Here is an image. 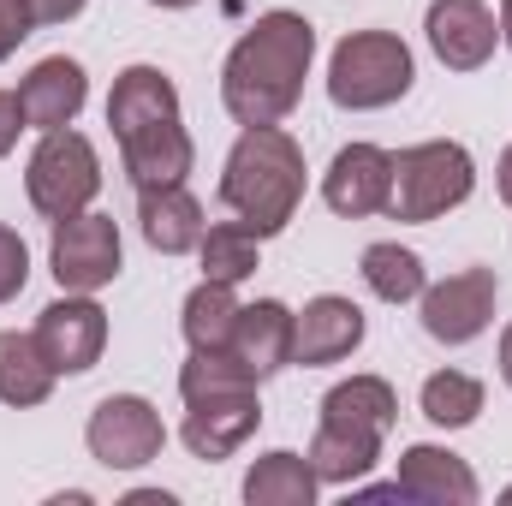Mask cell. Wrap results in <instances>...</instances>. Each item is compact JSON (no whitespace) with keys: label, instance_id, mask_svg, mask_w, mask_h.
<instances>
[{"label":"cell","instance_id":"6da1fadb","mask_svg":"<svg viewBox=\"0 0 512 506\" xmlns=\"http://www.w3.org/2000/svg\"><path fill=\"white\" fill-rule=\"evenodd\" d=\"M316 60V24L304 12H262L251 30L233 42L221 66V102L239 126H280L310 78Z\"/></svg>","mask_w":512,"mask_h":506},{"label":"cell","instance_id":"7a4b0ae2","mask_svg":"<svg viewBox=\"0 0 512 506\" xmlns=\"http://www.w3.org/2000/svg\"><path fill=\"white\" fill-rule=\"evenodd\" d=\"M221 203L251 227L256 239H274L292 227L298 203H304V149L292 143V131L280 126H245L227 173H221Z\"/></svg>","mask_w":512,"mask_h":506},{"label":"cell","instance_id":"3957f363","mask_svg":"<svg viewBox=\"0 0 512 506\" xmlns=\"http://www.w3.org/2000/svg\"><path fill=\"white\" fill-rule=\"evenodd\" d=\"M477 185V161L465 143L453 137H435V143H411L393 155V197H387V215L393 221H441L447 209H459Z\"/></svg>","mask_w":512,"mask_h":506},{"label":"cell","instance_id":"277c9868","mask_svg":"<svg viewBox=\"0 0 512 506\" xmlns=\"http://www.w3.org/2000/svg\"><path fill=\"white\" fill-rule=\"evenodd\" d=\"M411 78H417V60L393 30H352L328 60V96L334 108H352V114L393 108L411 90Z\"/></svg>","mask_w":512,"mask_h":506},{"label":"cell","instance_id":"5b68a950","mask_svg":"<svg viewBox=\"0 0 512 506\" xmlns=\"http://www.w3.org/2000/svg\"><path fill=\"white\" fill-rule=\"evenodd\" d=\"M24 191H30V209L48 215V221H66V215H84L102 191V161H96V143L84 131L60 126L42 131V143L30 149L24 161Z\"/></svg>","mask_w":512,"mask_h":506},{"label":"cell","instance_id":"8992f818","mask_svg":"<svg viewBox=\"0 0 512 506\" xmlns=\"http://www.w3.org/2000/svg\"><path fill=\"white\" fill-rule=\"evenodd\" d=\"M84 441H90V459L96 465H108V471H143L149 459H161L167 423H161V411L143 393H108L90 411Z\"/></svg>","mask_w":512,"mask_h":506},{"label":"cell","instance_id":"52a82bcc","mask_svg":"<svg viewBox=\"0 0 512 506\" xmlns=\"http://www.w3.org/2000/svg\"><path fill=\"white\" fill-rule=\"evenodd\" d=\"M120 227L114 215H66L54 221V245H48V268L60 280V292H102L114 274H120Z\"/></svg>","mask_w":512,"mask_h":506},{"label":"cell","instance_id":"ba28073f","mask_svg":"<svg viewBox=\"0 0 512 506\" xmlns=\"http://www.w3.org/2000/svg\"><path fill=\"white\" fill-rule=\"evenodd\" d=\"M495 268H459L435 286H423V334L441 346H471L495 322Z\"/></svg>","mask_w":512,"mask_h":506},{"label":"cell","instance_id":"9c48e42d","mask_svg":"<svg viewBox=\"0 0 512 506\" xmlns=\"http://www.w3.org/2000/svg\"><path fill=\"white\" fill-rule=\"evenodd\" d=\"M36 346H42V358L54 364V376H84V370L102 364L108 310H102L90 292H66V298H54V304L36 316Z\"/></svg>","mask_w":512,"mask_h":506},{"label":"cell","instance_id":"30bf717a","mask_svg":"<svg viewBox=\"0 0 512 506\" xmlns=\"http://www.w3.org/2000/svg\"><path fill=\"white\" fill-rule=\"evenodd\" d=\"M256 423H262L256 387H227V393L185 399L179 435H185V447H191L197 459H227V453H239V447L256 435Z\"/></svg>","mask_w":512,"mask_h":506},{"label":"cell","instance_id":"8fae6325","mask_svg":"<svg viewBox=\"0 0 512 506\" xmlns=\"http://www.w3.org/2000/svg\"><path fill=\"white\" fill-rule=\"evenodd\" d=\"M423 30H429V48L447 72H477L501 48V18L483 0H429Z\"/></svg>","mask_w":512,"mask_h":506},{"label":"cell","instance_id":"7c38bea8","mask_svg":"<svg viewBox=\"0 0 512 506\" xmlns=\"http://www.w3.org/2000/svg\"><path fill=\"white\" fill-rule=\"evenodd\" d=\"M322 197L346 221L382 215L387 197H393V155H387L382 143H346L328 161V173H322Z\"/></svg>","mask_w":512,"mask_h":506},{"label":"cell","instance_id":"4fadbf2b","mask_svg":"<svg viewBox=\"0 0 512 506\" xmlns=\"http://www.w3.org/2000/svg\"><path fill=\"white\" fill-rule=\"evenodd\" d=\"M364 346V310L340 292H322L298 310V328H292V364L304 370H322V364H340Z\"/></svg>","mask_w":512,"mask_h":506},{"label":"cell","instance_id":"5bb4252c","mask_svg":"<svg viewBox=\"0 0 512 506\" xmlns=\"http://www.w3.org/2000/svg\"><path fill=\"white\" fill-rule=\"evenodd\" d=\"M120 161L137 191H167V185H185L197 143H191L185 120H155V126H137L120 137Z\"/></svg>","mask_w":512,"mask_h":506},{"label":"cell","instance_id":"9a60e30c","mask_svg":"<svg viewBox=\"0 0 512 506\" xmlns=\"http://www.w3.org/2000/svg\"><path fill=\"white\" fill-rule=\"evenodd\" d=\"M84 102H90V78H84V66H78V60H66V54L36 60V66H30V78L18 84V114H24V126H30V131L72 126V120L84 114Z\"/></svg>","mask_w":512,"mask_h":506},{"label":"cell","instance_id":"2e32d148","mask_svg":"<svg viewBox=\"0 0 512 506\" xmlns=\"http://www.w3.org/2000/svg\"><path fill=\"white\" fill-rule=\"evenodd\" d=\"M399 501H417V506H477V471L447 453V447H405L399 453V477H393Z\"/></svg>","mask_w":512,"mask_h":506},{"label":"cell","instance_id":"e0dca14e","mask_svg":"<svg viewBox=\"0 0 512 506\" xmlns=\"http://www.w3.org/2000/svg\"><path fill=\"white\" fill-rule=\"evenodd\" d=\"M292 328H298V316L280 304V298H256L239 310V328H233V358L251 370L256 381L280 376L286 364H292Z\"/></svg>","mask_w":512,"mask_h":506},{"label":"cell","instance_id":"ac0fdd59","mask_svg":"<svg viewBox=\"0 0 512 506\" xmlns=\"http://www.w3.org/2000/svg\"><path fill=\"white\" fill-rule=\"evenodd\" d=\"M137 227L149 239V251L161 256H185L203 245L209 221H203V203L185 191V185H167V191H137Z\"/></svg>","mask_w":512,"mask_h":506},{"label":"cell","instance_id":"d6986e66","mask_svg":"<svg viewBox=\"0 0 512 506\" xmlns=\"http://www.w3.org/2000/svg\"><path fill=\"white\" fill-rule=\"evenodd\" d=\"M310 471L322 477V483H334V489H352V483H364L370 471H376V459H382V435H364V429H340V423H316V435H310Z\"/></svg>","mask_w":512,"mask_h":506},{"label":"cell","instance_id":"ffe728a7","mask_svg":"<svg viewBox=\"0 0 512 506\" xmlns=\"http://www.w3.org/2000/svg\"><path fill=\"white\" fill-rule=\"evenodd\" d=\"M316 489H322V477L310 471V459L286 453V447L262 453L245 471V501L251 506H316Z\"/></svg>","mask_w":512,"mask_h":506},{"label":"cell","instance_id":"44dd1931","mask_svg":"<svg viewBox=\"0 0 512 506\" xmlns=\"http://www.w3.org/2000/svg\"><path fill=\"white\" fill-rule=\"evenodd\" d=\"M54 393V364L42 358L36 334H18V328H0V405H42Z\"/></svg>","mask_w":512,"mask_h":506},{"label":"cell","instance_id":"7402d4cb","mask_svg":"<svg viewBox=\"0 0 512 506\" xmlns=\"http://www.w3.org/2000/svg\"><path fill=\"white\" fill-rule=\"evenodd\" d=\"M399 417V399L382 376H352L340 387H328L322 399V423H340V429H364V435H387Z\"/></svg>","mask_w":512,"mask_h":506},{"label":"cell","instance_id":"603a6c76","mask_svg":"<svg viewBox=\"0 0 512 506\" xmlns=\"http://www.w3.org/2000/svg\"><path fill=\"white\" fill-rule=\"evenodd\" d=\"M239 310H245V304L233 298V286H221V280H203V286H191V298H185V316H179V328H185L191 352H233Z\"/></svg>","mask_w":512,"mask_h":506},{"label":"cell","instance_id":"cb8c5ba5","mask_svg":"<svg viewBox=\"0 0 512 506\" xmlns=\"http://www.w3.org/2000/svg\"><path fill=\"white\" fill-rule=\"evenodd\" d=\"M417 405H423V417H429L435 429H465V423H477V411H483V381L465 376V370H435V376L423 381Z\"/></svg>","mask_w":512,"mask_h":506},{"label":"cell","instance_id":"d4e9b609","mask_svg":"<svg viewBox=\"0 0 512 506\" xmlns=\"http://www.w3.org/2000/svg\"><path fill=\"white\" fill-rule=\"evenodd\" d=\"M256 239L245 221H221V227H209L203 233V245H197V256H203V280H221V286H239V280H251L256 274Z\"/></svg>","mask_w":512,"mask_h":506},{"label":"cell","instance_id":"484cf974","mask_svg":"<svg viewBox=\"0 0 512 506\" xmlns=\"http://www.w3.org/2000/svg\"><path fill=\"white\" fill-rule=\"evenodd\" d=\"M364 286L382 298V304H411L423 298V256L405 251V245H370L364 251Z\"/></svg>","mask_w":512,"mask_h":506},{"label":"cell","instance_id":"4316f807","mask_svg":"<svg viewBox=\"0 0 512 506\" xmlns=\"http://www.w3.org/2000/svg\"><path fill=\"white\" fill-rule=\"evenodd\" d=\"M227 387H256V376L233 352H191V364L179 370V393L203 399V393H227Z\"/></svg>","mask_w":512,"mask_h":506},{"label":"cell","instance_id":"83f0119b","mask_svg":"<svg viewBox=\"0 0 512 506\" xmlns=\"http://www.w3.org/2000/svg\"><path fill=\"white\" fill-rule=\"evenodd\" d=\"M24 280H30V251L12 227H0V304H12L24 292Z\"/></svg>","mask_w":512,"mask_h":506},{"label":"cell","instance_id":"f1b7e54d","mask_svg":"<svg viewBox=\"0 0 512 506\" xmlns=\"http://www.w3.org/2000/svg\"><path fill=\"white\" fill-rule=\"evenodd\" d=\"M36 30V12L24 6V0H0V60L6 54H18V42Z\"/></svg>","mask_w":512,"mask_h":506},{"label":"cell","instance_id":"f546056e","mask_svg":"<svg viewBox=\"0 0 512 506\" xmlns=\"http://www.w3.org/2000/svg\"><path fill=\"white\" fill-rule=\"evenodd\" d=\"M18 131H30V126H24V114H18V96H12V90H0V161L18 149Z\"/></svg>","mask_w":512,"mask_h":506},{"label":"cell","instance_id":"4dcf8cb0","mask_svg":"<svg viewBox=\"0 0 512 506\" xmlns=\"http://www.w3.org/2000/svg\"><path fill=\"white\" fill-rule=\"evenodd\" d=\"M30 12H36V24H66V18H78L90 0H24Z\"/></svg>","mask_w":512,"mask_h":506},{"label":"cell","instance_id":"1f68e13d","mask_svg":"<svg viewBox=\"0 0 512 506\" xmlns=\"http://www.w3.org/2000/svg\"><path fill=\"white\" fill-rule=\"evenodd\" d=\"M495 185H501V203L512 209V143L501 149V167H495Z\"/></svg>","mask_w":512,"mask_h":506},{"label":"cell","instance_id":"d6a6232c","mask_svg":"<svg viewBox=\"0 0 512 506\" xmlns=\"http://www.w3.org/2000/svg\"><path fill=\"white\" fill-rule=\"evenodd\" d=\"M126 506H173V495H161V489H137V495H126Z\"/></svg>","mask_w":512,"mask_h":506},{"label":"cell","instance_id":"836d02e7","mask_svg":"<svg viewBox=\"0 0 512 506\" xmlns=\"http://www.w3.org/2000/svg\"><path fill=\"white\" fill-rule=\"evenodd\" d=\"M501 381L512 387V322L501 328Z\"/></svg>","mask_w":512,"mask_h":506},{"label":"cell","instance_id":"e575fe53","mask_svg":"<svg viewBox=\"0 0 512 506\" xmlns=\"http://www.w3.org/2000/svg\"><path fill=\"white\" fill-rule=\"evenodd\" d=\"M501 42L512 48V0H501Z\"/></svg>","mask_w":512,"mask_h":506},{"label":"cell","instance_id":"d590c367","mask_svg":"<svg viewBox=\"0 0 512 506\" xmlns=\"http://www.w3.org/2000/svg\"><path fill=\"white\" fill-rule=\"evenodd\" d=\"M149 6H167V12H179V6H197V0H149Z\"/></svg>","mask_w":512,"mask_h":506},{"label":"cell","instance_id":"8d00e7d4","mask_svg":"<svg viewBox=\"0 0 512 506\" xmlns=\"http://www.w3.org/2000/svg\"><path fill=\"white\" fill-rule=\"evenodd\" d=\"M501 501H507V506H512V489H507V495H501Z\"/></svg>","mask_w":512,"mask_h":506}]
</instances>
